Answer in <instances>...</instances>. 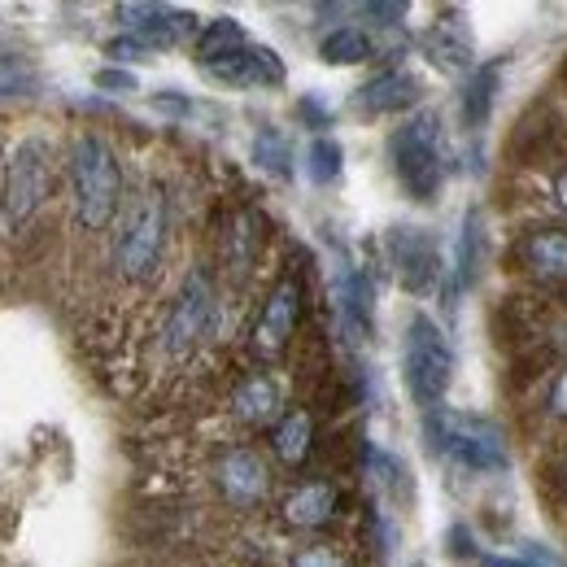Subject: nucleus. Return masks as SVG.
Instances as JSON below:
<instances>
[{"instance_id": "6ab92c4d", "label": "nucleus", "mask_w": 567, "mask_h": 567, "mask_svg": "<svg viewBox=\"0 0 567 567\" xmlns=\"http://www.w3.org/2000/svg\"><path fill=\"white\" fill-rule=\"evenodd\" d=\"M240 49H245V27L236 18H214V22H206V31L197 35V62L202 66H214V62L240 53Z\"/></svg>"}, {"instance_id": "f03ea898", "label": "nucleus", "mask_w": 567, "mask_h": 567, "mask_svg": "<svg viewBox=\"0 0 567 567\" xmlns=\"http://www.w3.org/2000/svg\"><path fill=\"white\" fill-rule=\"evenodd\" d=\"M424 436L436 454L454 458L467 472H506L511 467L506 441H502V432L489 420H476V415L441 406L424 420Z\"/></svg>"}, {"instance_id": "39448f33", "label": "nucleus", "mask_w": 567, "mask_h": 567, "mask_svg": "<svg viewBox=\"0 0 567 567\" xmlns=\"http://www.w3.org/2000/svg\"><path fill=\"white\" fill-rule=\"evenodd\" d=\"M53 144L44 136H27L13 148L9 171H4V214L13 223H27L31 214L44 206L49 188H53Z\"/></svg>"}, {"instance_id": "a878e982", "label": "nucleus", "mask_w": 567, "mask_h": 567, "mask_svg": "<svg viewBox=\"0 0 567 567\" xmlns=\"http://www.w3.org/2000/svg\"><path fill=\"white\" fill-rule=\"evenodd\" d=\"M406 4H362V18H371L375 27H384V31H398L402 22H406Z\"/></svg>"}, {"instance_id": "4be33fe9", "label": "nucleus", "mask_w": 567, "mask_h": 567, "mask_svg": "<svg viewBox=\"0 0 567 567\" xmlns=\"http://www.w3.org/2000/svg\"><path fill=\"white\" fill-rule=\"evenodd\" d=\"M254 162H258V171H267L276 179H292V144L280 127H262L254 136Z\"/></svg>"}, {"instance_id": "473e14b6", "label": "nucleus", "mask_w": 567, "mask_h": 567, "mask_svg": "<svg viewBox=\"0 0 567 567\" xmlns=\"http://www.w3.org/2000/svg\"><path fill=\"white\" fill-rule=\"evenodd\" d=\"M559 202H564V206H567V175H564V179H559Z\"/></svg>"}, {"instance_id": "2f4dec72", "label": "nucleus", "mask_w": 567, "mask_h": 567, "mask_svg": "<svg viewBox=\"0 0 567 567\" xmlns=\"http://www.w3.org/2000/svg\"><path fill=\"white\" fill-rule=\"evenodd\" d=\"M555 411L567 415V371L559 375V384H555Z\"/></svg>"}, {"instance_id": "7ed1b4c3", "label": "nucleus", "mask_w": 567, "mask_h": 567, "mask_svg": "<svg viewBox=\"0 0 567 567\" xmlns=\"http://www.w3.org/2000/svg\"><path fill=\"white\" fill-rule=\"evenodd\" d=\"M389 157H393V175L406 188L411 202H432L441 193L445 179V157H441V118L424 110L415 118H406L393 141H389Z\"/></svg>"}, {"instance_id": "1a4fd4ad", "label": "nucleus", "mask_w": 567, "mask_h": 567, "mask_svg": "<svg viewBox=\"0 0 567 567\" xmlns=\"http://www.w3.org/2000/svg\"><path fill=\"white\" fill-rule=\"evenodd\" d=\"M393 262H398V276L411 292H427L441 276V254H436L424 227H398L393 231Z\"/></svg>"}, {"instance_id": "4468645a", "label": "nucleus", "mask_w": 567, "mask_h": 567, "mask_svg": "<svg viewBox=\"0 0 567 567\" xmlns=\"http://www.w3.org/2000/svg\"><path fill=\"white\" fill-rule=\"evenodd\" d=\"M371 306H375V288L362 271H341L337 276V310H341V323L354 332V337H367L371 332Z\"/></svg>"}, {"instance_id": "412c9836", "label": "nucleus", "mask_w": 567, "mask_h": 567, "mask_svg": "<svg viewBox=\"0 0 567 567\" xmlns=\"http://www.w3.org/2000/svg\"><path fill=\"white\" fill-rule=\"evenodd\" d=\"M341 171H346V148H341V141L337 136H315L310 148H306V175H310V184L328 188V184L341 179Z\"/></svg>"}, {"instance_id": "6e6552de", "label": "nucleus", "mask_w": 567, "mask_h": 567, "mask_svg": "<svg viewBox=\"0 0 567 567\" xmlns=\"http://www.w3.org/2000/svg\"><path fill=\"white\" fill-rule=\"evenodd\" d=\"M214 83H223V87H280L284 83V62L276 49H262V44H245L240 53H231V58H223V62H214L206 66Z\"/></svg>"}, {"instance_id": "2eb2a0df", "label": "nucleus", "mask_w": 567, "mask_h": 567, "mask_svg": "<svg viewBox=\"0 0 567 567\" xmlns=\"http://www.w3.org/2000/svg\"><path fill=\"white\" fill-rule=\"evenodd\" d=\"M497 87H502V62H485L476 66L467 87H463V127L481 132L494 114V101H497Z\"/></svg>"}, {"instance_id": "cd10ccee", "label": "nucleus", "mask_w": 567, "mask_h": 567, "mask_svg": "<svg viewBox=\"0 0 567 567\" xmlns=\"http://www.w3.org/2000/svg\"><path fill=\"white\" fill-rule=\"evenodd\" d=\"M292 567H346L341 564V555L337 550H328V546H310V550H301Z\"/></svg>"}, {"instance_id": "5701e85b", "label": "nucleus", "mask_w": 567, "mask_h": 567, "mask_svg": "<svg viewBox=\"0 0 567 567\" xmlns=\"http://www.w3.org/2000/svg\"><path fill=\"white\" fill-rule=\"evenodd\" d=\"M524 254H528V267H533L537 276H550V280L567 276V236L564 231H542V236H533Z\"/></svg>"}, {"instance_id": "9b49d317", "label": "nucleus", "mask_w": 567, "mask_h": 567, "mask_svg": "<svg viewBox=\"0 0 567 567\" xmlns=\"http://www.w3.org/2000/svg\"><path fill=\"white\" fill-rule=\"evenodd\" d=\"M218 485L231 506H254L267 494V463L254 450H231L218 467Z\"/></svg>"}, {"instance_id": "c85d7f7f", "label": "nucleus", "mask_w": 567, "mask_h": 567, "mask_svg": "<svg viewBox=\"0 0 567 567\" xmlns=\"http://www.w3.org/2000/svg\"><path fill=\"white\" fill-rule=\"evenodd\" d=\"M297 114L310 123V127H328L332 123V110L319 101V96H301V105H297Z\"/></svg>"}, {"instance_id": "aec40b11", "label": "nucleus", "mask_w": 567, "mask_h": 567, "mask_svg": "<svg viewBox=\"0 0 567 567\" xmlns=\"http://www.w3.org/2000/svg\"><path fill=\"white\" fill-rule=\"evenodd\" d=\"M236 415L249 420V424H267L276 420V406H280V389L267 380V375H249L240 389H236Z\"/></svg>"}, {"instance_id": "dca6fc26", "label": "nucleus", "mask_w": 567, "mask_h": 567, "mask_svg": "<svg viewBox=\"0 0 567 567\" xmlns=\"http://www.w3.org/2000/svg\"><path fill=\"white\" fill-rule=\"evenodd\" d=\"M332 511H337V489L323 485V481L301 485L297 494L284 502V515H288V524H297V528H319V524L332 519Z\"/></svg>"}, {"instance_id": "f257e3e1", "label": "nucleus", "mask_w": 567, "mask_h": 567, "mask_svg": "<svg viewBox=\"0 0 567 567\" xmlns=\"http://www.w3.org/2000/svg\"><path fill=\"white\" fill-rule=\"evenodd\" d=\"M71 188L74 214L87 231H101L114 223L118 202H123V171L114 148L101 136H79L71 148Z\"/></svg>"}, {"instance_id": "393cba45", "label": "nucleus", "mask_w": 567, "mask_h": 567, "mask_svg": "<svg viewBox=\"0 0 567 567\" xmlns=\"http://www.w3.org/2000/svg\"><path fill=\"white\" fill-rule=\"evenodd\" d=\"M310 436H315V424H310V415L306 411H292V415H284L280 427H276V454H280L284 463H301L306 454H310Z\"/></svg>"}, {"instance_id": "423d86ee", "label": "nucleus", "mask_w": 567, "mask_h": 567, "mask_svg": "<svg viewBox=\"0 0 567 567\" xmlns=\"http://www.w3.org/2000/svg\"><path fill=\"white\" fill-rule=\"evenodd\" d=\"M162 249H166V214H162V202L157 197H141L132 206V214H127L118 240H114V262H118V271L127 280L144 284L157 271Z\"/></svg>"}, {"instance_id": "f8f14e48", "label": "nucleus", "mask_w": 567, "mask_h": 567, "mask_svg": "<svg viewBox=\"0 0 567 567\" xmlns=\"http://www.w3.org/2000/svg\"><path fill=\"white\" fill-rule=\"evenodd\" d=\"M292 328H297V284L284 280L267 297V310H262V319L254 328V346L262 354H280L284 346H288V337H292Z\"/></svg>"}, {"instance_id": "c756f323", "label": "nucleus", "mask_w": 567, "mask_h": 567, "mask_svg": "<svg viewBox=\"0 0 567 567\" xmlns=\"http://www.w3.org/2000/svg\"><path fill=\"white\" fill-rule=\"evenodd\" d=\"M481 564L485 567H546L542 559H537V550H533V559H502V555H485Z\"/></svg>"}, {"instance_id": "7c9ffc66", "label": "nucleus", "mask_w": 567, "mask_h": 567, "mask_svg": "<svg viewBox=\"0 0 567 567\" xmlns=\"http://www.w3.org/2000/svg\"><path fill=\"white\" fill-rule=\"evenodd\" d=\"M153 105H157V110H171V114H188V110H193V105H188L184 96H171V92H162V96H153Z\"/></svg>"}, {"instance_id": "a211bd4d", "label": "nucleus", "mask_w": 567, "mask_h": 567, "mask_svg": "<svg viewBox=\"0 0 567 567\" xmlns=\"http://www.w3.org/2000/svg\"><path fill=\"white\" fill-rule=\"evenodd\" d=\"M188 35H197V18H193V13H184V9H162L144 31H136V40H141L148 53L175 49V44H184Z\"/></svg>"}, {"instance_id": "f3484780", "label": "nucleus", "mask_w": 567, "mask_h": 567, "mask_svg": "<svg viewBox=\"0 0 567 567\" xmlns=\"http://www.w3.org/2000/svg\"><path fill=\"white\" fill-rule=\"evenodd\" d=\"M371 53H375V40L362 27H337L319 40V62H328V66H358Z\"/></svg>"}, {"instance_id": "9d476101", "label": "nucleus", "mask_w": 567, "mask_h": 567, "mask_svg": "<svg viewBox=\"0 0 567 567\" xmlns=\"http://www.w3.org/2000/svg\"><path fill=\"white\" fill-rule=\"evenodd\" d=\"M424 96V83L411 71H384L375 79H367L354 92V110L367 118H380V114H402L411 110L415 101Z\"/></svg>"}, {"instance_id": "bb28decb", "label": "nucleus", "mask_w": 567, "mask_h": 567, "mask_svg": "<svg viewBox=\"0 0 567 567\" xmlns=\"http://www.w3.org/2000/svg\"><path fill=\"white\" fill-rule=\"evenodd\" d=\"M92 83L96 87H105V92H136L141 87V79L132 71H123V66H105V71L92 74Z\"/></svg>"}, {"instance_id": "b1692460", "label": "nucleus", "mask_w": 567, "mask_h": 567, "mask_svg": "<svg viewBox=\"0 0 567 567\" xmlns=\"http://www.w3.org/2000/svg\"><path fill=\"white\" fill-rule=\"evenodd\" d=\"M476 258H481V214L467 210L454 245V288H467L476 280Z\"/></svg>"}, {"instance_id": "ddd939ff", "label": "nucleus", "mask_w": 567, "mask_h": 567, "mask_svg": "<svg viewBox=\"0 0 567 567\" xmlns=\"http://www.w3.org/2000/svg\"><path fill=\"white\" fill-rule=\"evenodd\" d=\"M424 53H427V62H432L441 74L476 71L472 40H467V31H463V27H454V22H432V27H427Z\"/></svg>"}, {"instance_id": "20e7f679", "label": "nucleus", "mask_w": 567, "mask_h": 567, "mask_svg": "<svg viewBox=\"0 0 567 567\" xmlns=\"http://www.w3.org/2000/svg\"><path fill=\"white\" fill-rule=\"evenodd\" d=\"M402 371H406V389H411L415 406H424V415L441 411L445 389H450V380H454V346L445 341V332H441L427 315H415V319L406 323Z\"/></svg>"}, {"instance_id": "72a5a7b5", "label": "nucleus", "mask_w": 567, "mask_h": 567, "mask_svg": "<svg viewBox=\"0 0 567 567\" xmlns=\"http://www.w3.org/2000/svg\"><path fill=\"white\" fill-rule=\"evenodd\" d=\"M415 567H427V564H415Z\"/></svg>"}, {"instance_id": "0eeeda50", "label": "nucleus", "mask_w": 567, "mask_h": 567, "mask_svg": "<svg viewBox=\"0 0 567 567\" xmlns=\"http://www.w3.org/2000/svg\"><path fill=\"white\" fill-rule=\"evenodd\" d=\"M210 319H214L210 280H206L202 271H193V276L184 280V288H179L175 306H171V319H166V350L175 358L188 354V350L210 332Z\"/></svg>"}]
</instances>
